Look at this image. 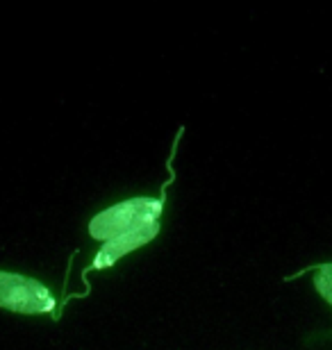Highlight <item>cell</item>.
Segmentation results:
<instances>
[{"label":"cell","mask_w":332,"mask_h":350,"mask_svg":"<svg viewBox=\"0 0 332 350\" xmlns=\"http://www.w3.org/2000/svg\"><path fill=\"white\" fill-rule=\"evenodd\" d=\"M164 196L162 198H132L96 214L89 223V234L94 239L110 241L121 234L137 232L157 223L162 209H164Z\"/></svg>","instance_id":"cell-1"},{"label":"cell","mask_w":332,"mask_h":350,"mask_svg":"<svg viewBox=\"0 0 332 350\" xmlns=\"http://www.w3.org/2000/svg\"><path fill=\"white\" fill-rule=\"evenodd\" d=\"M157 232H159V223H153V226L141 228V230H137V232H128V234L116 237V239L105 241L103 248L96 253L94 262H91V266L84 273L98 271V269H110V266H114L123 255H128V253H132V250L141 248L144 243L153 241Z\"/></svg>","instance_id":"cell-3"},{"label":"cell","mask_w":332,"mask_h":350,"mask_svg":"<svg viewBox=\"0 0 332 350\" xmlns=\"http://www.w3.org/2000/svg\"><path fill=\"white\" fill-rule=\"evenodd\" d=\"M0 307L18 314H53L55 298L39 280L0 271Z\"/></svg>","instance_id":"cell-2"},{"label":"cell","mask_w":332,"mask_h":350,"mask_svg":"<svg viewBox=\"0 0 332 350\" xmlns=\"http://www.w3.org/2000/svg\"><path fill=\"white\" fill-rule=\"evenodd\" d=\"M314 286L323 298L332 305V264H321L316 266V275H314Z\"/></svg>","instance_id":"cell-4"}]
</instances>
